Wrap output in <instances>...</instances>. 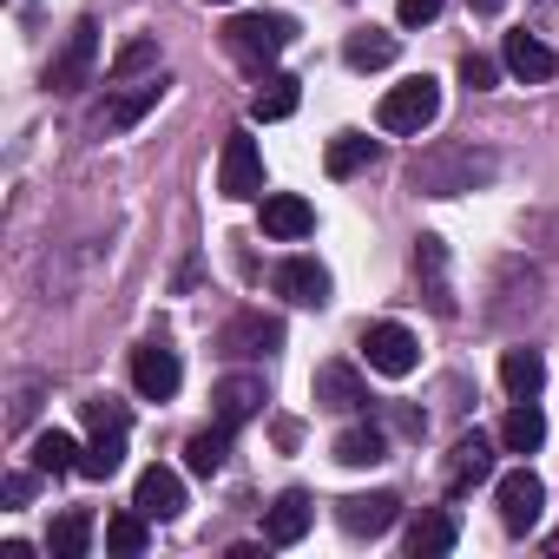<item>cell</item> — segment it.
<instances>
[{"mask_svg":"<svg viewBox=\"0 0 559 559\" xmlns=\"http://www.w3.org/2000/svg\"><path fill=\"white\" fill-rule=\"evenodd\" d=\"M493 171H500L493 152H474V145H435V152H421V158L408 165V185H415L421 198H461V191H480Z\"/></svg>","mask_w":559,"mask_h":559,"instance_id":"cell-1","label":"cell"},{"mask_svg":"<svg viewBox=\"0 0 559 559\" xmlns=\"http://www.w3.org/2000/svg\"><path fill=\"white\" fill-rule=\"evenodd\" d=\"M290 40H297V21H290V14H237V21L224 27V53L243 60V67H257V73L284 53Z\"/></svg>","mask_w":559,"mask_h":559,"instance_id":"cell-2","label":"cell"},{"mask_svg":"<svg viewBox=\"0 0 559 559\" xmlns=\"http://www.w3.org/2000/svg\"><path fill=\"white\" fill-rule=\"evenodd\" d=\"M382 132H402V139H415V132H428L435 119H441V86L428 80V73H415V80H402V86H389L382 93Z\"/></svg>","mask_w":559,"mask_h":559,"instance_id":"cell-3","label":"cell"},{"mask_svg":"<svg viewBox=\"0 0 559 559\" xmlns=\"http://www.w3.org/2000/svg\"><path fill=\"white\" fill-rule=\"evenodd\" d=\"M217 191H224V198H237V204L263 198V152H257V139H243V132H230V139H224V158H217Z\"/></svg>","mask_w":559,"mask_h":559,"instance_id":"cell-4","label":"cell"},{"mask_svg":"<svg viewBox=\"0 0 559 559\" xmlns=\"http://www.w3.org/2000/svg\"><path fill=\"white\" fill-rule=\"evenodd\" d=\"M178 382H185V362H178L171 343H139V349H132V389H139L145 402H171Z\"/></svg>","mask_w":559,"mask_h":559,"instance_id":"cell-5","label":"cell"},{"mask_svg":"<svg viewBox=\"0 0 559 559\" xmlns=\"http://www.w3.org/2000/svg\"><path fill=\"white\" fill-rule=\"evenodd\" d=\"M402 520V500L389 493V487H376V493H349V500H336V526L349 533V539H382L389 526Z\"/></svg>","mask_w":559,"mask_h":559,"instance_id":"cell-6","label":"cell"},{"mask_svg":"<svg viewBox=\"0 0 559 559\" xmlns=\"http://www.w3.org/2000/svg\"><path fill=\"white\" fill-rule=\"evenodd\" d=\"M93 67H99V27L80 21V27L67 34V53L47 67V86H53V93H80V86H93Z\"/></svg>","mask_w":559,"mask_h":559,"instance_id":"cell-7","label":"cell"},{"mask_svg":"<svg viewBox=\"0 0 559 559\" xmlns=\"http://www.w3.org/2000/svg\"><path fill=\"white\" fill-rule=\"evenodd\" d=\"M362 349H369V369L376 376H415V362H421V343H415V330H402V323H376V330H362Z\"/></svg>","mask_w":559,"mask_h":559,"instance_id":"cell-8","label":"cell"},{"mask_svg":"<svg viewBox=\"0 0 559 559\" xmlns=\"http://www.w3.org/2000/svg\"><path fill=\"white\" fill-rule=\"evenodd\" d=\"M539 513H546V480L533 467L500 474V520H507V533H533Z\"/></svg>","mask_w":559,"mask_h":559,"instance_id":"cell-9","label":"cell"},{"mask_svg":"<svg viewBox=\"0 0 559 559\" xmlns=\"http://www.w3.org/2000/svg\"><path fill=\"white\" fill-rule=\"evenodd\" d=\"M158 99H165V80L152 73L145 86H126V93H112V99L93 112V132H99V139H119V132H132V126H139V119L158 106Z\"/></svg>","mask_w":559,"mask_h":559,"instance_id":"cell-10","label":"cell"},{"mask_svg":"<svg viewBox=\"0 0 559 559\" xmlns=\"http://www.w3.org/2000/svg\"><path fill=\"white\" fill-rule=\"evenodd\" d=\"M310 520H317V500L304 487H284V493H276V507L263 513V539L270 546H297L310 533Z\"/></svg>","mask_w":559,"mask_h":559,"instance_id":"cell-11","label":"cell"},{"mask_svg":"<svg viewBox=\"0 0 559 559\" xmlns=\"http://www.w3.org/2000/svg\"><path fill=\"white\" fill-rule=\"evenodd\" d=\"M276 297H290L297 310H323L330 304V270L317 257H290L284 270H276Z\"/></svg>","mask_w":559,"mask_h":559,"instance_id":"cell-12","label":"cell"},{"mask_svg":"<svg viewBox=\"0 0 559 559\" xmlns=\"http://www.w3.org/2000/svg\"><path fill=\"white\" fill-rule=\"evenodd\" d=\"M310 389H317V408H336V415H362L369 408V382L349 362H323Z\"/></svg>","mask_w":559,"mask_h":559,"instance_id":"cell-13","label":"cell"},{"mask_svg":"<svg viewBox=\"0 0 559 559\" xmlns=\"http://www.w3.org/2000/svg\"><path fill=\"white\" fill-rule=\"evenodd\" d=\"M257 408H263V376H224V382L211 389V421H224L230 435H237Z\"/></svg>","mask_w":559,"mask_h":559,"instance_id":"cell-14","label":"cell"},{"mask_svg":"<svg viewBox=\"0 0 559 559\" xmlns=\"http://www.w3.org/2000/svg\"><path fill=\"white\" fill-rule=\"evenodd\" d=\"M310 230H317L310 198H297V191H270V198H263V237L297 243V237H310Z\"/></svg>","mask_w":559,"mask_h":559,"instance_id":"cell-15","label":"cell"},{"mask_svg":"<svg viewBox=\"0 0 559 559\" xmlns=\"http://www.w3.org/2000/svg\"><path fill=\"white\" fill-rule=\"evenodd\" d=\"M487 474H493V441L474 428V435H461L454 454H448V493H474Z\"/></svg>","mask_w":559,"mask_h":559,"instance_id":"cell-16","label":"cell"},{"mask_svg":"<svg viewBox=\"0 0 559 559\" xmlns=\"http://www.w3.org/2000/svg\"><path fill=\"white\" fill-rule=\"evenodd\" d=\"M132 507L152 513V520H178V513H185V480H178V467H158V461H152V467L139 474Z\"/></svg>","mask_w":559,"mask_h":559,"instance_id":"cell-17","label":"cell"},{"mask_svg":"<svg viewBox=\"0 0 559 559\" xmlns=\"http://www.w3.org/2000/svg\"><path fill=\"white\" fill-rule=\"evenodd\" d=\"M276 343H284V323H270V317H257V310L230 317V323H224V336H217V349H224V356H270Z\"/></svg>","mask_w":559,"mask_h":559,"instance_id":"cell-18","label":"cell"},{"mask_svg":"<svg viewBox=\"0 0 559 559\" xmlns=\"http://www.w3.org/2000/svg\"><path fill=\"white\" fill-rule=\"evenodd\" d=\"M454 539H461V526H454L448 507H421L408 520V552L415 559H441V552H454Z\"/></svg>","mask_w":559,"mask_h":559,"instance_id":"cell-19","label":"cell"},{"mask_svg":"<svg viewBox=\"0 0 559 559\" xmlns=\"http://www.w3.org/2000/svg\"><path fill=\"white\" fill-rule=\"evenodd\" d=\"M415 270H421V284H428V304H435L441 317H454V290H448V243H441L435 230H421V237H415Z\"/></svg>","mask_w":559,"mask_h":559,"instance_id":"cell-20","label":"cell"},{"mask_svg":"<svg viewBox=\"0 0 559 559\" xmlns=\"http://www.w3.org/2000/svg\"><path fill=\"white\" fill-rule=\"evenodd\" d=\"M500 67L513 73V80H552L559 73V60H552V47H539L533 34H507V47H500Z\"/></svg>","mask_w":559,"mask_h":559,"instance_id":"cell-21","label":"cell"},{"mask_svg":"<svg viewBox=\"0 0 559 559\" xmlns=\"http://www.w3.org/2000/svg\"><path fill=\"white\" fill-rule=\"evenodd\" d=\"M297 80L290 73H263V86L250 93V126H276V119H290L297 112Z\"/></svg>","mask_w":559,"mask_h":559,"instance_id":"cell-22","label":"cell"},{"mask_svg":"<svg viewBox=\"0 0 559 559\" xmlns=\"http://www.w3.org/2000/svg\"><path fill=\"white\" fill-rule=\"evenodd\" d=\"M336 461H343V467H382V461H389V435H382L376 421H349V428L336 435Z\"/></svg>","mask_w":559,"mask_h":559,"instance_id":"cell-23","label":"cell"},{"mask_svg":"<svg viewBox=\"0 0 559 559\" xmlns=\"http://www.w3.org/2000/svg\"><path fill=\"white\" fill-rule=\"evenodd\" d=\"M539 441H546L539 395H533V402H513V408H507V421H500V448H507V454H533Z\"/></svg>","mask_w":559,"mask_h":559,"instance_id":"cell-24","label":"cell"},{"mask_svg":"<svg viewBox=\"0 0 559 559\" xmlns=\"http://www.w3.org/2000/svg\"><path fill=\"white\" fill-rule=\"evenodd\" d=\"M539 382H546L539 349H507V356H500V389H507L513 402H533V395H539Z\"/></svg>","mask_w":559,"mask_h":559,"instance_id":"cell-25","label":"cell"},{"mask_svg":"<svg viewBox=\"0 0 559 559\" xmlns=\"http://www.w3.org/2000/svg\"><path fill=\"white\" fill-rule=\"evenodd\" d=\"M80 461H86V448H80L67 428L34 435V467H40V474H53V480H60V474H80Z\"/></svg>","mask_w":559,"mask_h":559,"instance_id":"cell-26","label":"cell"},{"mask_svg":"<svg viewBox=\"0 0 559 559\" xmlns=\"http://www.w3.org/2000/svg\"><path fill=\"white\" fill-rule=\"evenodd\" d=\"M119 467H126V428H93L80 474H86V480H112Z\"/></svg>","mask_w":559,"mask_h":559,"instance_id":"cell-27","label":"cell"},{"mask_svg":"<svg viewBox=\"0 0 559 559\" xmlns=\"http://www.w3.org/2000/svg\"><path fill=\"white\" fill-rule=\"evenodd\" d=\"M86 546H93V513L86 507H67L53 520V533H47V552L53 559H86Z\"/></svg>","mask_w":559,"mask_h":559,"instance_id":"cell-28","label":"cell"},{"mask_svg":"<svg viewBox=\"0 0 559 559\" xmlns=\"http://www.w3.org/2000/svg\"><path fill=\"white\" fill-rule=\"evenodd\" d=\"M343 60H349L356 73H382V67L395 60V34H382V27H362V34H349V40H343Z\"/></svg>","mask_w":559,"mask_h":559,"instance_id":"cell-29","label":"cell"},{"mask_svg":"<svg viewBox=\"0 0 559 559\" xmlns=\"http://www.w3.org/2000/svg\"><path fill=\"white\" fill-rule=\"evenodd\" d=\"M224 454H230V428H224V421H211V428H198V435L185 441V467H191V474H217Z\"/></svg>","mask_w":559,"mask_h":559,"instance_id":"cell-30","label":"cell"},{"mask_svg":"<svg viewBox=\"0 0 559 559\" xmlns=\"http://www.w3.org/2000/svg\"><path fill=\"white\" fill-rule=\"evenodd\" d=\"M145 520H152V513H139V507H132V513H112V520H106V552L139 559V552H145V539H152V526H145Z\"/></svg>","mask_w":559,"mask_h":559,"instance_id":"cell-31","label":"cell"},{"mask_svg":"<svg viewBox=\"0 0 559 559\" xmlns=\"http://www.w3.org/2000/svg\"><path fill=\"white\" fill-rule=\"evenodd\" d=\"M362 165H376V139H362V132H336V139H330V178H356Z\"/></svg>","mask_w":559,"mask_h":559,"instance_id":"cell-32","label":"cell"},{"mask_svg":"<svg viewBox=\"0 0 559 559\" xmlns=\"http://www.w3.org/2000/svg\"><path fill=\"white\" fill-rule=\"evenodd\" d=\"M461 86H467V93H493V86H500V60L467 53V60H461Z\"/></svg>","mask_w":559,"mask_h":559,"instance_id":"cell-33","label":"cell"},{"mask_svg":"<svg viewBox=\"0 0 559 559\" xmlns=\"http://www.w3.org/2000/svg\"><path fill=\"white\" fill-rule=\"evenodd\" d=\"M145 67H158V40H132V47L112 60V80H132V73H145Z\"/></svg>","mask_w":559,"mask_h":559,"instance_id":"cell-34","label":"cell"},{"mask_svg":"<svg viewBox=\"0 0 559 559\" xmlns=\"http://www.w3.org/2000/svg\"><path fill=\"white\" fill-rule=\"evenodd\" d=\"M86 421H93V428H132L126 402H112V395H93V402H86Z\"/></svg>","mask_w":559,"mask_h":559,"instance_id":"cell-35","label":"cell"},{"mask_svg":"<svg viewBox=\"0 0 559 559\" xmlns=\"http://www.w3.org/2000/svg\"><path fill=\"white\" fill-rule=\"evenodd\" d=\"M395 14H402V27H428V21L441 14V0H402Z\"/></svg>","mask_w":559,"mask_h":559,"instance_id":"cell-36","label":"cell"},{"mask_svg":"<svg viewBox=\"0 0 559 559\" xmlns=\"http://www.w3.org/2000/svg\"><path fill=\"white\" fill-rule=\"evenodd\" d=\"M34 500V474H8V507H27Z\"/></svg>","mask_w":559,"mask_h":559,"instance_id":"cell-37","label":"cell"},{"mask_svg":"<svg viewBox=\"0 0 559 559\" xmlns=\"http://www.w3.org/2000/svg\"><path fill=\"white\" fill-rule=\"evenodd\" d=\"M395 428H402V435H428V415H421V408H395Z\"/></svg>","mask_w":559,"mask_h":559,"instance_id":"cell-38","label":"cell"},{"mask_svg":"<svg viewBox=\"0 0 559 559\" xmlns=\"http://www.w3.org/2000/svg\"><path fill=\"white\" fill-rule=\"evenodd\" d=\"M467 8H474V14H500V8H507V0H467Z\"/></svg>","mask_w":559,"mask_h":559,"instance_id":"cell-39","label":"cell"},{"mask_svg":"<svg viewBox=\"0 0 559 559\" xmlns=\"http://www.w3.org/2000/svg\"><path fill=\"white\" fill-rule=\"evenodd\" d=\"M211 8H230V0H211Z\"/></svg>","mask_w":559,"mask_h":559,"instance_id":"cell-40","label":"cell"}]
</instances>
